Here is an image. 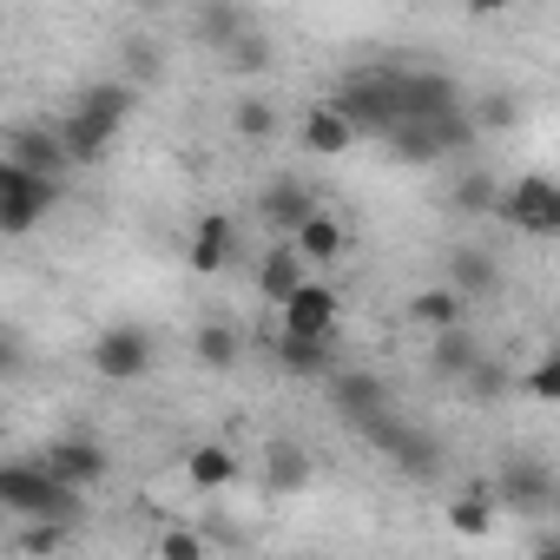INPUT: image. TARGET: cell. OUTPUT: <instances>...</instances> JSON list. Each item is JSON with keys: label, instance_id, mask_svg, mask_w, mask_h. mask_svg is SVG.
<instances>
[{"label": "cell", "instance_id": "6da1fadb", "mask_svg": "<svg viewBox=\"0 0 560 560\" xmlns=\"http://www.w3.org/2000/svg\"><path fill=\"white\" fill-rule=\"evenodd\" d=\"M132 106H139V93H132V86H119V80H100V86H86V93L67 106V119L54 126V132H60V145H67V159H73V165H93V159H106V152H113V139L126 132Z\"/></svg>", "mask_w": 560, "mask_h": 560}, {"label": "cell", "instance_id": "7a4b0ae2", "mask_svg": "<svg viewBox=\"0 0 560 560\" xmlns=\"http://www.w3.org/2000/svg\"><path fill=\"white\" fill-rule=\"evenodd\" d=\"M80 488H67L47 462H0V508L27 521H80Z\"/></svg>", "mask_w": 560, "mask_h": 560}, {"label": "cell", "instance_id": "3957f363", "mask_svg": "<svg viewBox=\"0 0 560 560\" xmlns=\"http://www.w3.org/2000/svg\"><path fill=\"white\" fill-rule=\"evenodd\" d=\"M54 205H60V178H40V172H27L21 159L0 152V237L40 231V224L54 218Z\"/></svg>", "mask_w": 560, "mask_h": 560}, {"label": "cell", "instance_id": "277c9868", "mask_svg": "<svg viewBox=\"0 0 560 560\" xmlns=\"http://www.w3.org/2000/svg\"><path fill=\"white\" fill-rule=\"evenodd\" d=\"M494 218L508 231H521V237H553L560 231V185L547 172H527V178L494 191Z\"/></svg>", "mask_w": 560, "mask_h": 560}, {"label": "cell", "instance_id": "5b68a950", "mask_svg": "<svg viewBox=\"0 0 560 560\" xmlns=\"http://www.w3.org/2000/svg\"><path fill=\"white\" fill-rule=\"evenodd\" d=\"M488 494H494V508H508V514H540V508H553V468H547V455L514 448V455L494 468Z\"/></svg>", "mask_w": 560, "mask_h": 560}, {"label": "cell", "instance_id": "8992f818", "mask_svg": "<svg viewBox=\"0 0 560 560\" xmlns=\"http://www.w3.org/2000/svg\"><path fill=\"white\" fill-rule=\"evenodd\" d=\"M86 363H93L100 383H139L152 370V330L145 324H106L86 343Z\"/></svg>", "mask_w": 560, "mask_h": 560}, {"label": "cell", "instance_id": "52a82bcc", "mask_svg": "<svg viewBox=\"0 0 560 560\" xmlns=\"http://www.w3.org/2000/svg\"><path fill=\"white\" fill-rule=\"evenodd\" d=\"M396 468H409V475H435V455H442V442L429 435V429H416V422H402L396 409H383V416H370V422H357Z\"/></svg>", "mask_w": 560, "mask_h": 560}, {"label": "cell", "instance_id": "ba28073f", "mask_svg": "<svg viewBox=\"0 0 560 560\" xmlns=\"http://www.w3.org/2000/svg\"><path fill=\"white\" fill-rule=\"evenodd\" d=\"M343 324V298L324 284V277H304V284L277 304V330H298V337H337Z\"/></svg>", "mask_w": 560, "mask_h": 560}, {"label": "cell", "instance_id": "9c48e42d", "mask_svg": "<svg viewBox=\"0 0 560 560\" xmlns=\"http://www.w3.org/2000/svg\"><path fill=\"white\" fill-rule=\"evenodd\" d=\"M357 139H363V132L350 126V113H343V106H337L330 93H324V100H317V106H311V113L298 119V145H304L311 159H343V152H350Z\"/></svg>", "mask_w": 560, "mask_h": 560}, {"label": "cell", "instance_id": "30bf717a", "mask_svg": "<svg viewBox=\"0 0 560 560\" xmlns=\"http://www.w3.org/2000/svg\"><path fill=\"white\" fill-rule=\"evenodd\" d=\"M237 250H244V231H237V218H231V211H205V218L191 224V270H198V277L231 270V264H237Z\"/></svg>", "mask_w": 560, "mask_h": 560}, {"label": "cell", "instance_id": "8fae6325", "mask_svg": "<svg viewBox=\"0 0 560 560\" xmlns=\"http://www.w3.org/2000/svg\"><path fill=\"white\" fill-rule=\"evenodd\" d=\"M40 462H47L67 488H80V494H86V488H100V481H106V468H113V455H106L93 435H60Z\"/></svg>", "mask_w": 560, "mask_h": 560}, {"label": "cell", "instance_id": "7c38bea8", "mask_svg": "<svg viewBox=\"0 0 560 560\" xmlns=\"http://www.w3.org/2000/svg\"><path fill=\"white\" fill-rule=\"evenodd\" d=\"M291 244H298V257L311 264V270H330V264H343V250H350V231L317 205L311 218H298L291 224Z\"/></svg>", "mask_w": 560, "mask_h": 560}, {"label": "cell", "instance_id": "4fadbf2b", "mask_svg": "<svg viewBox=\"0 0 560 560\" xmlns=\"http://www.w3.org/2000/svg\"><path fill=\"white\" fill-rule=\"evenodd\" d=\"M237 475H244L237 448H224V442H191L185 448V481L198 494H224V488H237Z\"/></svg>", "mask_w": 560, "mask_h": 560}, {"label": "cell", "instance_id": "5bb4252c", "mask_svg": "<svg viewBox=\"0 0 560 560\" xmlns=\"http://www.w3.org/2000/svg\"><path fill=\"white\" fill-rule=\"evenodd\" d=\"M250 277H257V298H264V304H284V298L304 284V277H311V264L298 257V244H291V237H277V244L257 257V270H250Z\"/></svg>", "mask_w": 560, "mask_h": 560}, {"label": "cell", "instance_id": "9a60e30c", "mask_svg": "<svg viewBox=\"0 0 560 560\" xmlns=\"http://www.w3.org/2000/svg\"><path fill=\"white\" fill-rule=\"evenodd\" d=\"M8 159H21V165H27V172H40V178H67V172H73V159H67L60 132H47V126H21V132L8 139Z\"/></svg>", "mask_w": 560, "mask_h": 560}, {"label": "cell", "instance_id": "2e32d148", "mask_svg": "<svg viewBox=\"0 0 560 560\" xmlns=\"http://www.w3.org/2000/svg\"><path fill=\"white\" fill-rule=\"evenodd\" d=\"M257 211H264V224H270L277 237H291V224L317 211V191H311V185H298V178H270V185H264V198H257Z\"/></svg>", "mask_w": 560, "mask_h": 560}, {"label": "cell", "instance_id": "e0dca14e", "mask_svg": "<svg viewBox=\"0 0 560 560\" xmlns=\"http://www.w3.org/2000/svg\"><path fill=\"white\" fill-rule=\"evenodd\" d=\"M481 357V337L468 330V324H448V330H429V370L442 376V383H455L468 363Z\"/></svg>", "mask_w": 560, "mask_h": 560}, {"label": "cell", "instance_id": "ac0fdd59", "mask_svg": "<svg viewBox=\"0 0 560 560\" xmlns=\"http://www.w3.org/2000/svg\"><path fill=\"white\" fill-rule=\"evenodd\" d=\"M337 409H343V422H370L389 409V383L376 370H350V376H337Z\"/></svg>", "mask_w": 560, "mask_h": 560}, {"label": "cell", "instance_id": "d6986e66", "mask_svg": "<svg viewBox=\"0 0 560 560\" xmlns=\"http://www.w3.org/2000/svg\"><path fill=\"white\" fill-rule=\"evenodd\" d=\"M494 284H501L494 257L475 250V244H455V257H448V291H462V298L475 304V298H494Z\"/></svg>", "mask_w": 560, "mask_h": 560}, {"label": "cell", "instance_id": "ffe728a7", "mask_svg": "<svg viewBox=\"0 0 560 560\" xmlns=\"http://www.w3.org/2000/svg\"><path fill=\"white\" fill-rule=\"evenodd\" d=\"M237 357H244V330H237V324L211 317V324L191 330V363H198V370H231Z\"/></svg>", "mask_w": 560, "mask_h": 560}, {"label": "cell", "instance_id": "44dd1931", "mask_svg": "<svg viewBox=\"0 0 560 560\" xmlns=\"http://www.w3.org/2000/svg\"><path fill=\"white\" fill-rule=\"evenodd\" d=\"M409 324L416 330H448V324H468V298L448 291V284H429L409 298Z\"/></svg>", "mask_w": 560, "mask_h": 560}, {"label": "cell", "instance_id": "7402d4cb", "mask_svg": "<svg viewBox=\"0 0 560 560\" xmlns=\"http://www.w3.org/2000/svg\"><path fill=\"white\" fill-rule=\"evenodd\" d=\"M218 60H224L231 73H244V80H264V73H270V60H277V47H270V40H264V34L244 21V27H237L224 47H218Z\"/></svg>", "mask_w": 560, "mask_h": 560}, {"label": "cell", "instance_id": "603a6c76", "mask_svg": "<svg viewBox=\"0 0 560 560\" xmlns=\"http://www.w3.org/2000/svg\"><path fill=\"white\" fill-rule=\"evenodd\" d=\"M337 337H298V330H277V363H284L291 376H324L337 357H330Z\"/></svg>", "mask_w": 560, "mask_h": 560}, {"label": "cell", "instance_id": "cb8c5ba5", "mask_svg": "<svg viewBox=\"0 0 560 560\" xmlns=\"http://www.w3.org/2000/svg\"><path fill=\"white\" fill-rule=\"evenodd\" d=\"M264 481H270V494H298L311 481V455L298 442H270L264 448Z\"/></svg>", "mask_w": 560, "mask_h": 560}, {"label": "cell", "instance_id": "d4e9b609", "mask_svg": "<svg viewBox=\"0 0 560 560\" xmlns=\"http://www.w3.org/2000/svg\"><path fill=\"white\" fill-rule=\"evenodd\" d=\"M455 383L468 389V402H494V396H508V389H514V370H508V363H494V357L481 350V357H475Z\"/></svg>", "mask_w": 560, "mask_h": 560}, {"label": "cell", "instance_id": "484cf974", "mask_svg": "<svg viewBox=\"0 0 560 560\" xmlns=\"http://www.w3.org/2000/svg\"><path fill=\"white\" fill-rule=\"evenodd\" d=\"M448 527L468 534V540H481V534L494 527V494H488V488H462L455 508H448Z\"/></svg>", "mask_w": 560, "mask_h": 560}, {"label": "cell", "instance_id": "4316f807", "mask_svg": "<svg viewBox=\"0 0 560 560\" xmlns=\"http://www.w3.org/2000/svg\"><path fill=\"white\" fill-rule=\"evenodd\" d=\"M244 21H250V14L237 8V0H205V8H198V40L218 54V47H224V40L244 27Z\"/></svg>", "mask_w": 560, "mask_h": 560}, {"label": "cell", "instance_id": "83f0119b", "mask_svg": "<svg viewBox=\"0 0 560 560\" xmlns=\"http://www.w3.org/2000/svg\"><path fill=\"white\" fill-rule=\"evenodd\" d=\"M231 132L250 139V145H264V139H277V113H270L264 100H237V106H231Z\"/></svg>", "mask_w": 560, "mask_h": 560}, {"label": "cell", "instance_id": "f1b7e54d", "mask_svg": "<svg viewBox=\"0 0 560 560\" xmlns=\"http://www.w3.org/2000/svg\"><path fill=\"white\" fill-rule=\"evenodd\" d=\"M494 191H501L494 172H462L448 198H455V211H475V218H481V211H494Z\"/></svg>", "mask_w": 560, "mask_h": 560}, {"label": "cell", "instance_id": "f546056e", "mask_svg": "<svg viewBox=\"0 0 560 560\" xmlns=\"http://www.w3.org/2000/svg\"><path fill=\"white\" fill-rule=\"evenodd\" d=\"M527 396H534V402H560V357H553V350L527 370Z\"/></svg>", "mask_w": 560, "mask_h": 560}, {"label": "cell", "instance_id": "4dcf8cb0", "mask_svg": "<svg viewBox=\"0 0 560 560\" xmlns=\"http://www.w3.org/2000/svg\"><path fill=\"white\" fill-rule=\"evenodd\" d=\"M67 527H73V521H27L21 547H27V553H54V547H67Z\"/></svg>", "mask_w": 560, "mask_h": 560}, {"label": "cell", "instance_id": "1f68e13d", "mask_svg": "<svg viewBox=\"0 0 560 560\" xmlns=\"http://www.w3.org/2000/svg\"><path fill=\"white\" fill-rule=\"evenodd\" d=\"M159 553H165V560H198V553H205V534L172 527V534H159Z\"/></svg>", "mask_w": 560, "mask_h": 560}, {"label": "cell", "instance_id": "d6a6232c", "mask_svg": "<svg viewBox=\"0 0 560 560\" xmlns=\"http://www.w3.org/2000/svg\"><path fill=\"white\" fill-rule=\"evenodd\" d=\"M521 119V106L508 100V93H494V100H481V113H475V126H514Z\"/></svg>", "mask_w": 560, "mask_h": 560}, {"label": "cell", "instance_id": "836d02e7", "mask_svg": "<svg viewBox=\"0 0 560 560\" xmlns=\"http://www.w3.org/2000/svg\"><path fill=\"white\" fill-rule=\"evenodd\" d=\"M462 8H468V14H475V21H501V14H508V8H514V0H462Z\"/></svg>", "mask_w": 560, "mask_h": 560}, {"label": "cell", "instance_id": "e575fe53", "mask_svg": "<svg viewBox=\"0 0 560 560\" xmlns=\"http://www.w3.org/2000/svg\"><path fill=\"white\" fill-rule=\"evenodd\" d=\"M14 370H21V350H14L8 337H0V376H14Z\"/></svg>", "mask_w": 560, "mask_h": 560}]
</instances>
